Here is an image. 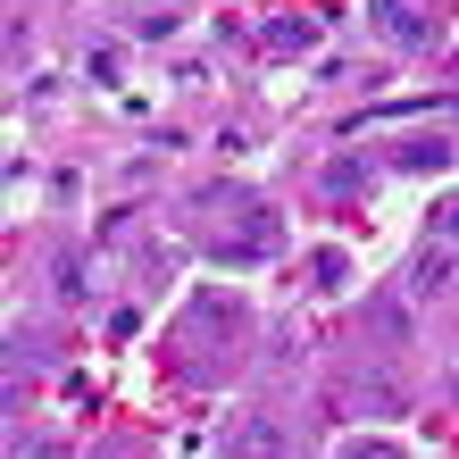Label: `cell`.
<instances>
[{
  "instance_id": "6da1fadb",
  "label": "cell",
  "mask_w": 459,
  "mask_h": 459,
  "mask_svg": "<svg viewBox=\"0 0 459 459\" xmlns=\"http://www.w3.org/2000/svg\"><path fill=\"white\" fill-rule=\"evenodd\" d=\"M226 459H292L284 418H276V410H242V418L226 426Z\"/></svg>"
},
{
  "instance_id": "7a4b0ae2",
  "label": "cell",
  "mask_w": 459,
  "mask_h": 459,
  "mask_svg": "<svg viewBox=\"0 0 459 459\" xmlns=\"http://www.w3.org/2000/svg\"><path fill=\"white\" fill-rule=\"evenodd\" d=\"M410 292H418V301H435V292H451V242H426V251L410 259Z\"/></svg>"
},
{
  "instance_id": "3957f363",
  "label": "cell",
  "mask_w": 459,
  "mask_h": 459,
  "mask_svg": "<svg viewBox=\"0 0 459 459\" xmlns=\"http://www.w3.org/2000/svg\"><path fill=\"white\" fill-rule=\"evenodd\" d=\"M376 25H385L393 42H410V50H426V42H435V17H418L410 0H385V9H376Z\"/></svg>"
},
{
  "instance_id": "277c9868",
  "label": "cell",
  "mask_w": 459,
  "mask_h": 459,
  "mask_svg": "<svg viewBox=\"0 0 459 459\" xmlns=\"http://www.w3.org/2000/svg\"><path fill=\"white\" fill-rule=\"evenodd\" d=\"M368 326L385 334V351H401V342H410V301H401V292H376V301H368Z\"/></svg>"
},
{
  "instance_id": "5b68a950",
  "label": "cell",
  "mask_w": 459,
  "mask_h": 459,
  "mask_svg": "<svg viewBox=\"0 0 459 459\" xmlns=\"http://www.w3.org/2000/svg\"><path fill=\"white\" fill-rule=\"evenodd\" d=\"M342 401H368V410L385 418V410H401V385H385V376H351V385H342Z\"/></svg>"
},
{
  "instance_id": "8992f818",
  "label": "cell",
  "mask_w": 459,
  "mask_h": 459,
  "mask_svg": "<svg viewBox=\"0 0 459 459\" xmlns=\"http://www.w3.org/2000/svg\"><path fill=\"white\" fill-rule=\"evenodd\" d=\"M334 459H410V451H401V443H342Z\"/></svg>"
},
{
  "instance_id": "52a82bcc",
  "label": "cell",
  "mask_w": 459,
  "mask_h": 459,
  "mask_svg": "<svg viewBox=\"0 0 459 459\" xmlns=\"http://www.w3.org/2000/svg\"><path fill=\"white\" fill-rule=\"evenodd\" d=\"M435 226H443V242H459V201H443V209H435Z\"/></svg>"
},
{
  "instance_id": "ba28073f",
  "label": "cell",
  "mask_w": 459,
  "mask_h": 459,
  "mask_svg": "<svg viewBox=\"0 0 459 459\" xmlns=\"http://www.w3.org/2000/svg\"><path fill=\"white\" fill-rule=\"evenodd\" d=\"M443 368H451V393H459V342H451V351H443Z\"/></svg>"
}]
</instances>
